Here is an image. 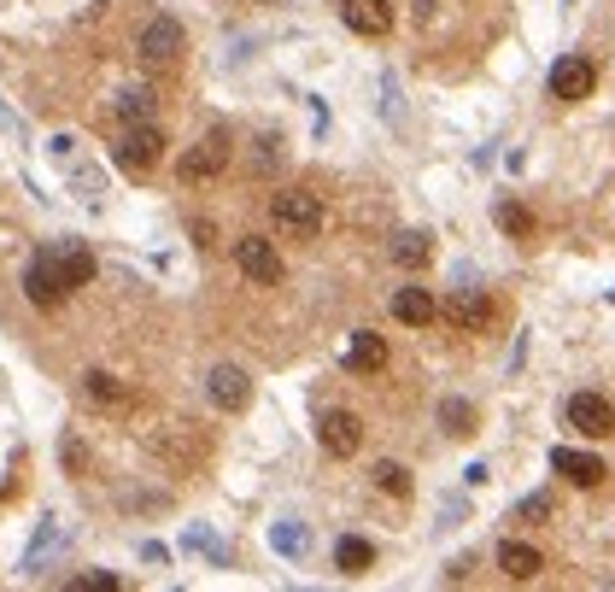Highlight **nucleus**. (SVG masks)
Here are the masks:
<instances>
[{"label":"nucleus","mask_w":615,"mask_h":592,"mask_svg":"<svg viewBox=\"0 0 615 592\" xmlns=\"http://www.w3.org/2000/svg\"><path fill=\"white\" fill-rule=\"evenodd\" d=\"M270 217H276V229H287V235H317L322 229V200L317 194H305V189H282L276 200H270Z\"/></svg>","instance_id":"1"},{"label":"nucleus","mask_w":615,"mask_h":592,"mask_svg":"<svg viewBox=\"0 0 615 592\" xmlns=\"http://www.w3.org/2000/svg\"><path fill=\"white\" fill-rule=\"evenodd\" d=\"M112 159L124 164V171H135V177H141V171H152V164L164 159V129L152 124V117H147V124H129V129H124V141H117V153H112Z\"/></svg>","instance_id":"2"},{"label":"nucleus","mask_w":615,"mask_h":592,"mask_svg":"<svg viewBox=\"0 0 615 592\" xmlns=\"http://www.w3.org/2000/svg\"><path fill=\"white\" fill-rule=\"evenodd\" d=\"M562 417H569V429H574L580 440H604V434H615V405H610L604 394H592V387L562 405Z\"/></svg>","instance_id":"3"},{"label":"nucleus","mask_w":615,"mask_h":592,"mask_svg":"<svg viewBox=\"0 0 615 592\" xmlns=\"http://www.w3.org/2000/svg\"><path fill=\"white\" fill-rule=\"evenodd\" d=\"M440 311H446V323H452L457 334H487L492 317H499V306H492L481 287H457V294H452Z\"/></svg>","instance_id":"4"},{"label":"nucleus","mask_w":615,"mask_h":592,"mask_svg":"<svg viewBox=\"0 0 615 592\" xmlns=\"http://www.w3.org/2000/svg\"><path fill=\"white\" fill-rule=\"evenodd\" d=\"M135 54H141V65H152V71L176 65L182 59V24L176 19H147L141 24V42H135Z\"/></svg>","instance_id":"5"},{"label":"nucleus","mask_w":615,"mask_h":592,"mask_svg":"<svg viewBox=\"0 0 615 592\" xmlns=\"http://www.w3.org/2000/svg\"><path fill=\"white\" fill-rule=\"evenodd\" d=\"M235 264H241V276H252L259 287L282 282V252H276V241H264V235H241V241H235Z\"/></svg>","instance_id":"6"},{"label":"nucleus","mask_w":615,"mask_h":592,"mask_svg":"<svg viewBox=\"0 0 615 592\" xmlns=\"http://www.w3.org/2000/svg\"><path fill=\"white\" fill-rule=\"evenodd\" d=\"M24 294H30V306H42V311H54V306H65V299H71V287H65V276H59L54 252H36V259H30Z\"/></svg>","instance_id":"7"},{"label":"nucleus","mask_w":615,"mask_h":592,"mask_svg":"<svg viewBox=\"0 0 615 592\" xmlns=\"http://www.w3.org/2000/svg\"><path fill=\"white\" fill-rule=\"evenodd\" d=\"M592 89H597L592 59L569 54V59H557V65H551V100H562V106H580V100H592Z\"/></svg>","instance_id":"8"},{"label":"nucleus","mask_w":615,"mask_h":592,"mask_svg":"<svg viewBox=\"0 0 615 592\" xmlns=\"http://www.w3.org/2000/svg\"><path fill=\"white\" fill-rule=\"evenodd\" d=\"M317 440H322L329 458H352V452L364 446V422H357V411H322Z\"/></svg>","instance_id":"9"},{"label":"nucleus","mask_w":615,"mask_h":592,"mask_svg":"<svg viewBox=\"0 0 615 592\" xmlns=\"http://www.w3.org/2000/svg\"><path fill=\"white\" fill-rule=\"evenodd\" d=\"M205 394H212L217 411H247V399H252V376L241 364H217L212 376H205Z\"/></svg>","instance_id":"10"},{"label":"nucleus","mask_w":615,"mask_h":592,"mask_svg":"<svg viewBox=\"0 0 615 592\" xmlns=\"http://www.w3.org/2000/svg\"><path fill=\"white\" fill-rule=\"evenodd\" d=\"M229 164V135L224 129H212L200 147H187L182 153V182H205V177H217Z\"/></svg>","instance_id":"11"},{"label":"nucleus","mask_w":615,"mask_h":592,"mask_svg":"<svg viewBox=\"0 0 615 592\" xmlns=\"http://www.w3.org/2000/svg\"><path fill=\"white\" fill-rule=\"evenodd\" d=\"M340 19H346L352 36H387L392 7H387V0H340Z\"/></svg>","instance_id":"12"},{"label":"nucleus","mask_w":615,"mask_h":592,"mask_svg":"<svg viewBox=\"0 0 615 592\" xmlns=\"http://www.w3.org/2000/svg\"><path fill=\"white\" fill-rule=\"evenodd\" d=\"M340 364L357 369V376H375V369L387 364V341L375 329H352L346 334V352H340Z\"/></svg>","instance_id":"13"},{"label":"nucleus","mask_w":615,"mask_h":592,"mask_svg":"<svg viewBox=\"0 0 615 592\" xmlns=\"http://www.w3.org/2000/svg\"><path fill=\"white\" fill-rule=\"evenodd\" d=\"M551 469H557V476H569L574 487H597V481L610 476L604 458H592V452H574V446H557V452H551Z\"/></svg>","instance_id":"14"},{"label":"nucleus","mask_w":615,"mask_h":592,"mask_svg":"<svg viewBox=\"0 0 615 592\" xmlns=\"http://www.w3.org/2000/svg\"><path fill=\"white\" fill-rule=\"evenodd\" d=\"M47 252H54V264H59L65 287H89V282H94V252L82 247V241H54Z\"/></svg>","instance_id":"15"},{"label":"nucleus","mask_w":615,"mask_h":592,"mask_svg":"<svg viewBox=\"0 0 615 592\" xmlns=\"http://www.w3.org/2000/svg\"><path fill=\"white\" fill-rule=\"evenodd\" d=\"M392 317L410 323V329H429L434 317H440V306H434L429 287H399V294H392Z\"/></svg>","instance_id":"16"},{"label":"nucleus","mask_w":615,"mask_h":592,"mask_svg":"<svg viewBox=\"0 0 615 592\" xmlns=\"http://www.w3.org/2000/svg\"><path fill=\"white\" fill-rule=\"evenodd\" d=\"M499 569L510 574V581H534V574L545 569V551L527 546V539H504V546H499Z\"/></svg>","instance_id":"17"},{"label":"nucleus","mask_w":615,"mask_h":592,"mask_svg":"<svg viewBox=\"0 0 615 592\" xmlns=\"http://www.w3.org/2000/svg\"><path fill=\"white\" fill-rule=\"evenodd\" d=\"M434 259V241L422 229H405V235H392V264H405V270H422Z\"/></svg>","instance_id":"18"},{"label":"nucleus","mask_w":615,"mask_h":592,"mask_svg":"<svg viewBox=\"0 0 615 592\" xmlns=\"http://www.w3.org/2000/svg\"><path fill=\"white\" fill-rule=\"evenodd\" d=\"M369 563H375V546H369V539L346 534V539L334 546V569H340V574H364Z\"/></svg>","instance_id":"19"},{"label":"nucleus","mask_w":615,"mask_h":592,"mask_svg":"<svg viewBox=\"0 0 615 592\" xmlns=\"http://www.w3.org/2000/svg\"><path fill=\"white\" fill-rule=\"evenodd\" d=\"M82 394L100 399V405H124V399H129V387L117 382L112 369H89V376H82Z\"/></svg>","instance_id":"20"},{"label":"nucleus","mask_w":615,"mask_h":592,"mask_svg":"<svg viewBox=\"0 0 615 592\" xmlns=\"http://www.w3.org/2000/svg\"><path fill=\"white\" fill-rule=\"evenodd\" d=\"M112 112L124 117V124H147V117H152V89H124Z\"/></svg>","instance_id":"21"},{"label":"nucleus","mask_w":615,"mask_h":592,"mask_svg":"<svg viewBox=\"0 0 615 592\" xmlns=\"http://www.w3.org/2000/svg\"><path fill=\"white\" fill-rule=\"evenodd\" d=\"M369 476H375V487H381V493H392V499H405V493H410V469H405V464H392V458H381V464L369 469Z\"/></svg>","instance_id":"22"},{"label":"nucleus","mask_w":615,"mask_h":592,"mask_svg":"<svg viewBox=\"0 0 615 592\" xmlns=\"http://www.w3.org/2000/svg\"><path fill=\"white\" fill-rule=\"evenodd\" d=\"M492 217H499V229H504V235H516V241H527V235H534V212L516 206V200H504V206L492 212Z\"/></svg>","instance_id":"23"},{"label":"nucleus","mask_w":615,"mask_h":592,"mask_svg":"<svg viewBox=\"0 0 615 592\" xmlns=\"http://www.w3.org/2000/svg\"><path fill=\"white\" fill-rule=\"evenodd\" d=\"M440 422H446V434H475V405L469 399H446V405H440Z\"/></svg>","instance_id":"24"},{"label":"nucleus","mask_w":615,"mask_h":592,"mask_svg":"<svg viewBox=\"0 0 615 592\" xmlns=\"http://www.w3.org/2000/svg\"><path fill=\"white\" fill-rule=\"evenodd\" d=\"M270 546L287 551V557H299V551H305V528H299V522H282V528L270 534Z\"/></svg>","instance_id":"25"},{"label":"nucleus","mask_w":615,"mask_h":592,"mask_svg":"<svg viewBox=\"0 0 615 592\" xmlns=\"http://www.w3.org/2000/svg\"><path fill=\"white\" fill-rule=\"evenodd\" d=\"M77 592H117V587H124V581H117V574L112 569H89V574H77V581H71Z\"/></svg>","instance_id":"26"},{"label":"nucleus","mask_w":615,"mask_h":592,"mask_svg":"<svg viewBox=\"0 0 615 592\" xmlns=\"http://www.w3.org/2000/svg\"><path fill=\"white\" fill-rule=\"evenodd\" d=\"M545 516H551V499H545V493H527L516 504V522H545Z\"/></svg>","instance_id":"27"}]
</instances>
